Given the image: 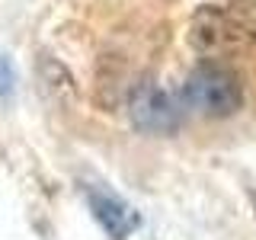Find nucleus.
<instances>
[{
    "mask_svg": "<svg viewBox=\"0 0 256 240\" xmlns=\"http://www.w3.org/2000/svg\"><path fill=\"white\" fill-rule=\"evenodd\" d=\"M84 196H86V202H90L93 218L100 221V228L106 230L112 240H125V237L141 224L138 212H134V208L128 205L122 196L109 192L102 182L86 180V182H84Z\"/></svg>",
    "mask_w": 256,
    "mask_h": 240,
    "instance_id": "nucleus-4",
    "label": "nucleus"
},
{
    "mask_svg": "<svg viewBox=\"0 0 256 240\" xmlns=\"http://www.w3.org/2000/svg\"><path fill=\"white\" fill-rule=\"evenodd\" d=\"M128 116H132V125L144 134H173L182 122L180 100L170 96L164 86H157L154 80H141L132 86Z\"/></svg>",
    "mask_w": 256,
    "mask_h": 240,
    "instance_id": "nucleus-3",
    "label": "nucleus"
},
{
    "mask_svg": "<svg viewBox=\"0 0 256 240\" xmlns=\"http://www.w3.org/2000/svg\"><path fill=\"white\" fill-rule=\"evenodd\" d=\"M180 102L205 118H228L244 106V86L224 64H198L182 84Z\"/></svg>",
    "mask_w": 256,
    "mask_h": 240,
    "instance_id": "nucleus-2",
    "label": "nucleus"
},
{
    "mask_svg": "<svg viewBox=\"0 0 256 240\" xmlns=\"http://www.w3.org/2000/svg\"><path fill=\"white\" fill-rule=\"evenodd\" d=\"M42 77L48 80V86H52V90H61V93H74V77H70L68 70H64L61 64H58V61L45 58V61H42Z\"/></svg>",
    "mask_w": 256,
    "mask_h": 240,
    "instance_id": "nucleus-5",
    "label": "nucleus"
},
{
    "mask_svg": "<svg viewBox=\"0 0 256 240\" xmlns=\"http://www.w3.org/2000/svg\"><path fill=\"white\" fill-rule=\"evenodd\" d=\"M16 86V70H13V61L6 54H0V96H10Z\"/></svg>",
    "mask_w": 256,
    "mask_h": 240,
    "instance_id": "nucleus-6",
    "label": "nucleus"
},
{
    "mask_svg": "<svg viewBox=\"0 0 256 240\" xmlns=\"http://www.w3.org/2000/svg\"><path fill=\"white\" fill-rule=\"evenodd\" d=\"M189 45L205 58L244 52L256 45V0L205 4L189 20Z\"/></svg>",
    "mask_w": 256,
    "mask_h": 240,
    "instance_id": "nucleus-1",
    "label": "nucleus"
},
{
    "mask_svg": "<svg viewBox=\"0 0 256 240\" xmlns=\"http://www.w3.org/2000/svg\"><path fill=\"white\" fill-rule=\"evenodd\" d=\"M253 205H256V192H253Z\"/></svg>",
    "mask_w": 256,
    "mask_h": 240,
    "instance_id": "nucleus-7",
    "label": "nucleus"
}]
</instances>
